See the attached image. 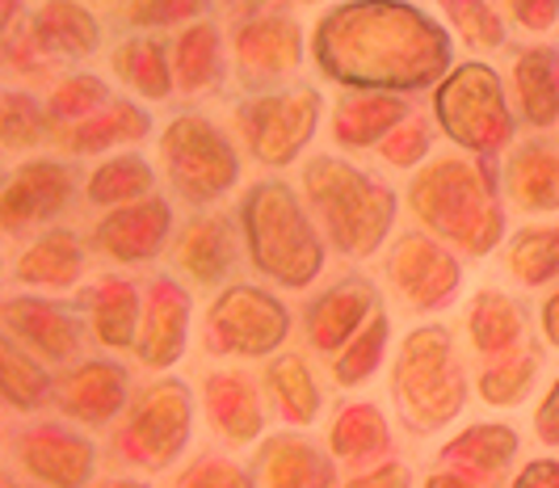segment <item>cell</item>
Returning <instances> with one entry per match:
<instances>
[{"label":"cell","mask_w":559,"mask_h":488,"mask_svg":"<svg viewBox=\"0 0 559 488\" xmlns=\"http://www.w3.org/2000/svg\"><path fill=\"white\" fill-rule=\"evenodd\" d=\"M311 56L336 85L417 93L447 81L450 34L408 0H349L320 17Z\"/></svg>","instance_id":"6da1fadb"},{"label":"cell","mask_w":559,"mask_h":488,"mask_svg":"<svg viewBox=\"0 0 559 488\" xmlns=\"http://www.w3.org/2000/svg\"><path fill=\"white\" fill-rule=\"evenodd\" d=\"M501 172L492 160H459L438 156L408 186V206L438 240L459 245L472 258H488L504 236V206H501Z\"/></svg>","instance_id":"7a4b0ae2"},{"label":"cell","mask_w":559,"mask_h":488,"mask_svg":"<svg viewBox=\"0 0 559 488\" xmlns=\"http://www.w3.org/2000/svg\"><path fill=\"white\" fill-rule=\"evenodd\" d=\"M304 199L341 258H370L395 224V190L374 172L341 156H311L304 169Z\"/></svg>","instance_id":"3957f363"},{"label":"cell","mask_w":559,"mask_h":488,"mask_svg":"<svg viewBox=\"0 0 559 488\" xmlns=\"http://www.w3.org/2000/svg\"><path fill=\"white\" fill-rule=\"evenodd\" d=\"M240 231H245L252 265L270 283L304 290L320 278L324 240H320L316 224L308 219L299 194L286 181L270 177V181L252 186L245 202H240Z\"/></svg>","instance_id":"277c9868"},{"label":"cell","mask_w":559,"mask_h":488,"mask_svg":"<svg viewBox=\"0 0 559 488\" xmlns=\"http://www.w3.org/2000/svg\"><path fill=\"white\" fill-rule=\"evenodd\" d=\"M472 383L447 324L413 329L392 367V401L413 433H438L463 413Z\"/></svg>","instance_id":"5b68a950"},{"label":"cell","mask_w":559,"mask_h":488,"mask_svg":"<svg viewBox=\"0 0 559 488\" xmlns=\"http://www.w3.org/2000/svg\"><path fill=\"white\" fill-rule=\"evenodd\" d=\"M433 122L450 144L467 147L479 160H497L513 144V115L497 68L484 59L459 63L433 93Z\"/></svg>","instance_id":"8992f818"},{"label":"cell","mask_w":559,"mask_h":488,"mask_svg":"<svg viewBox=\"0 0 559 488\" xmlns=\"http://www.w3.org/2000/svg\"><path fill=\"white\" fill-rule=\"evenodd\" d=\"M160 160L173 190L194 206L219 202L240 181V156L224 127L202 115H177L160 135Z\"/></svg>","instance_id":"52a82bcc"},{"label":"cell","mask_w":559,"mask_h":488,"mask_svg":"<svg viewBox=\"0 0 559 488\" xmlns=\"http://www.w3.org/2000/svg\"><path fill=\"white\" fill-rule=\"evenodd\" d=\"M194 433V392L186 379H152L135 392L127 426L118 433V455L140 472H165L181 460Z\"/></svg>","instance_id":"ba28073f"},{"label":"cell","mask_w":559,"mask_h":488,"mask_svg":"<svg viewBox=\"0 0 559 488\" xmlns=\"http://www.w3.org/2000/svg\"><path fill=\"white\" fill-rule=\"evenodd\" d=\"M320 110H324V97L316 85L265 88L249 102H240L236 127H240V140L265 169H286L316 140Z\"/></svg>","instance_id":"9c48e42d"},{"label":"cell","mask_w":559,"mask_h":488,"mask_svg":"<svg viewBox=\"0 0 559 488\" xmlns=\"http://www.w3.org/2000/svg\"><path fill=\"white\" fill-rule=\"evenodd\" d=\"M290 337V308L257 283H231L202 320V349L215 358H270Z\"/></svg>","instance_id":"30bf717a"},{"label":"cell","mask_w":559,"mask_h":488,"mask_svg":"<svg viewBox=\"0 0 559 488\" xmlns=\"http://www.w3.org/2000/svg\"><path fill=\"white\" fill-rule=\"evenodd\" d=\"M388 278L413 312H438L454 303V295L463 287V265L447 245L420 231H404L388 258Z\"/></svg>","instance_id":"8fae6325"},{"label":"cell","mask_w":559,"mask_h":488,"mask_svg":"<svg viewBox=\"0 0 559 488\" xmlns=\"http://www.w3.org/2000/svg\"><path fill=\"white\" fill-rule=\"evenodd\" d=\"M304 63V26L290 13H252L236 26V72L252 88L282 85Z\"/></svg>","instance_id":"7c38bea8"},{"label":"cell","mask_w":559,"mask_h":488,"mask_svg":"<svg viewBox=\"0 0 559 488\" xmlns=\"http://www.w3.org/2000/svg\"><path fill=\"white\" fill-rule=\"evenodd\" d=\"M190 312H194V299L177 278H168V274L152 278V287L143 295L140 337H135V358L147 371H168L186 358Z\"/></svg>","instance_id":"4fadbf2b"},{"label":"cell","mask_w":559,"mask_h":488,"mask_svg":"<svg viewBox=\"0 0 559 488\" xmlns=\"http://www.w3.org/2000/svg\"><path fill=\"white\" fill-rule=\"evenodd\" d=\"M379 312H383V290L362 274H349L311 299L304 329L320 354H341Z\"/></svg>","instance_id":"5bb4252c"},{"label":"cell","mask_w":559,"mask_h":488,"mask_svg":"<svg viewBox=\"0 0 559 488\" xmlns=\"http://www.w3.org/2000/svg\"><path fill=\"white\" fill-rule=\"evenodd\" d=\"M17 460L38 485L84 488L97 472V447L59 421H38L17 438Z\"/></svg>","instance_id":"9a60e30c"},{"label":"cell","mask_w":559,"mask_h":488,"mask_svg":"<svg viewBox=\"0 0 559 488\" xmlns=\"http://www.w3.org/2000/svg\"><path fill=\"white\" fill-rule=\"evenodd\" d=\"M72 169L63 160H26L22 169L9 177L4 194H0V228L9 236L51 224L59 211L72 202Z\"/></svg>","instance_id":"2e32d148"},{"label":"cell","mask_w":559,"mask_h":488,"mask_svg":"<svg viewBox=\"0 0 559 488\" xmlns=\"http://www.w3.org/2000/svg\"><path fill=\"white\" fill-rule=\"evenodd\" d=\"M168 231H173V206L168 199H140L118 206L110 215L97 219L93 228V245L118 265H143L165 253Z\"/></svg>","instance_id":"e0dca14e"},{"label":"cell","mask_w":559,"mask_h":488,"mask_svg":"<svg viewBox=\"0 0 559 488\" xmlns=\"http://www.w3.org/2000/svg\"><path fill=\"white\" fill-rule=\"evenodd\" d=\"M4 333L13 342H22L29 354L47 358V362H72L84 345L81 320L72 317L63 303L38 299V295H13L0 308Z\"/></svg>","instance_id":"ac0fdd59"},{"label":"cell","mask_w":559,"mask_h":488,"mask_svg":"<svg viewBox=\"0 0 559 488\" xmlns=\"http://www.w3.org/2000/svg\"><path fill=\"white\" fill-rule=\"evenodd\" d=\"M240 245L245 231H236V219L224 211H198L194 219L181 228L173 261L202 287H219L236 274L240 265Z\"/></svg>","instance_id":"d6986e66"},{"label":"cell","mask_w":559,"mask_h":488,"mask_svg":"<svg viewBox=\"0 0 559 488\" xmlns=\"http://www.w3.org/2000/svg\"><path fill=\"white\" fill-rule=\"evenodd\" d=\"M59 413L81 426H110L131 401V374L114 358H88L72 374H63L56 392Z\"/></svg>","instance_id":"ffe728a7"},{"label":"cell","mask_w":559,"mask_h":488,"mask_svg":"<svg viewBox=\"0 0 559 488\" xmlns=\"http://www.w3.org/2000/svg\"><path fill=\"white\" fill-rule=\"evenodd\" d=\"M257 488H336V455L308 438L278 433L252 460Z\"/></svg>","instance_id":"44dd1931"},{"label":"cell","mask_w":559,"mask_h":488,"mask_svg":"<svg viewBox=\"0 0 559 488\" xmlns=\"http://www.w3.org/2000/svg\"><path fill=\"white\" fill-rule=\"evenodd\" d=\"M202 404H206L211 426L224 433L227 442H236V447L257 442L261 430H265V404H261V392H257L252 374H245V371L206 374V383H202Z\"/></svg>","instance_id":"7402d4cb"},{"label":"cell","mask_w":559,"mask_h":488,"mask_svg":"<svg viewBox=\"0 0 559 488\" xmlns=\"http://www.w3.org/2000/svg\"><path fill=\"white\" fill-rule=\"evenodd\" d=\"M522 451V438L513 426L504 421H479V426H467L463 433H454L447 447H442V463L463 472L467 480H476L479 488L497 485L509 463L518 460Z\"/></svg>","instance_id":"603a6c76"},{"label":"cell","mask_w":559,"mask_h":488,"mask_svg":"<svg viewBox=\"0 0 559 488\" xmlns=\"http://www.w3.org/2000/svg\"><path fill=\"white\" fill-rule=\"evenodd\" d=\"M413 106L404 102V93H374V88H354L336 102V115H333V144L336 147H379L395 127L404 122Z\"/></svg>","instance_id":"cb8c5ba5"},{"label":"cell","mask_w":559,"mask_h":488,"mask_svg":"<svg viewBox=\"0 0 559 488\" xmlns=\"http://www.w3.org/2000/svg\"><path fill=\"white\" fill-rule=\"evenodd\" d=\"M26 34L51 63L56 59H84L102 47L97 17L76 0H47L43 9H34L26 22Z\"/></svg>","instance_id":"d4e9b609"},{"label":"cell","mask_w":559,"mask_h":488,"mask_svg":"<svg viewBox=\"0 0 559 488\" xmlns=\"http://www.w3.org/2000/svg\"><path fill=\"white\" fill-rule=\"evenodd\" d=\"M504 194L522 211H559V140L513 147L504 165Z\"/></svg>","instance_id":"484cf974"},{"label":"cell","mask_w":559,"mask_h":488,"mask_svg":"<svg viewBox=\"0 0 559 488\" xmlns=\"http://www.w3.org/2000/svg\"><path fill=\"white\" fill-rule=\"evenodd\" d=\"M84 274V245L72 228H51L38 236L26 253L13 265V278L22 287H43V290H68L76 287Z\"/></svg>","instance_id":"4316f807"},{"label":"cell","mask_w":559,"mask_h":488,"mask_svg":"<svg viewBox=\"0 0 559 488\" xmlns=\"http://www.w3.org/2000/svg\"><path fill=\"white\" fill-rule=\"evenodd\" d=\"M84 308H88L93 333L102 342L114 345V349H135L143 320V295L135 290L131 278H118V274L97 278L93 287L84 290Z\"/></svg>","instance_id":"83f0119b"},{"label":"cell","mask_w":559,"mask_h":488,"mask_svg":"<svg viewBox=\"0 0 559 488\" xmlns=\"http://www.w3.org/2000/svg\"><path fill=\"white\" fill-rule=\"evenodd\" d=\"M467 329H472V345L484 358H501V354H513V349H522V345L531 342V324H526L522 303L492 287L472 295Z\"/></svg>","instance_id":"f1b7e54d"},{"label":"cell","mask_w":559,"mask_h":488,"mask_svg":"<svg viewBox=\"0 0 559 488\" xmlns=\"http://www.w3.org/2000/svg\"><path fill=\"white\" fill-rule=\"evenodd\" d=\"M147 135H152V110H143L135 102H110L102 115L59 131V144L72 156H97L118 144H143Z\"/></svg>","instance_id":"f546056e"},{"label":"cell","mask_w":559,"mask_h":488,"mask_svg":"<svg viewBox=\"0 0 559 488\" xmlns=\"http://www.w3.org/2000/svg\"><path fill=\"white\" fill-rule=\"evenodd\" d=\"M513 88L518 110L531 127H556L559 122V47H526L513 59Z\"/></svg>","instance_id":"4dcf8cb0"},{"label":"cell","mask_w":559,"mask_h":488,"mask_svg":"<svg viewBox=\"0 0 559 488\" xmlns=\"http://www.w3.org/2000/svg\"><path fill=\"white\" fill-rule=\"evenodd\" d=\"M329 451L341 463H366L374 455L392 451V426L379 413V404L354 401L336 413L333 430H329Z\"/></svg>","instance_id":"1f68e13d"},{"label":"cell","mask_w":559,"mask_h":488,"mask_svg":"<svg viewBox=\"0 0 559 488\" xmlns=\"http://www.w3.org/2000/svg\"><path fill=\"white\" fill-rule=\"evenodd\" d=\"M265 396L278 408L286 426H311L320 417V383L311 379V367L299 354H278L265 371Z\"/></svg>","instance_id":"d6a6232c"},{"label":"cell","mask_w":559,"mask_h":488,"mask_svg":"<svg viewBox=\"0 0 559 488\" xmlns=\"http://www.w3.org/2000/svg\"><path fill=\"white\" fill-rule=\"evenodd\" d=\"M538 367H543V349L534 342H526L513 354H501V358H488V367L476 379L479 401L492 404V408L526 404L531 392L538 388Z\"/></svg>","instance_id":"836d02e7"},{"label":"cell","mask_w":559,"mask_h":488,"mask_svg":"<svg viewBox=\"0 0 559 488\" xmlns=\"http://www.w3.org/2000/svg\"><path fill=\"white\" fill-rule=\"evenodd\" d=\"M114 76L127 88H135L147 102H165L168 93L177 88L173 76V56H168L165 43L156 38H127L118 51H114Z\"/></svg>","instance_id":"e575fe53"},{"label":"cell","mask_w":559,"mask_h":488,"mask_svg":"<svg viewBox=\"0 0 559 488\" xmlns=\"http://www.w3.org/2000/svg\"><path fill=\"white\" fill-rule=\"evenodd\" d=\"M173 76L181 93L215 88L224 76V38L211 22H194L173 43Z\"/></svg>","instance_id":"d590c367"},{"label":"cell","mask_w":559,"mask_h":488,"mask_svg":"<svg viewBox=\"0 0 559 488\" xmlns=\"http://www.w3.org/2000/svg\"><path fill=\"white\" fill-rule=\"evenodd\" d=\"M152 190H156V169L140 152H122V156L102 160L88 172V186H84L93 206H127V202L152 199Z\"/></svg>","instance_id":"8d00e7d4"},{"label":"cell","mask_w":559,"mask_h":488,"mask_svg":"<svg viewBox=\"0 0 559 488\" xmlns=\"http://www.w3.org/2000/svg\"><path fill=\"white\" fill-rule=\"evenodd\" d=\"M0 392L4 404L29 413V408H43V404L56 396V379L43 371V362L29 354L22 342H0Z\"/></svg>","instance_id":"74e56055"},{"label":"cell","mask_w":559,"mask_h":488,"mask_svg":"<svg viewBox=\"0 0 559 488\" xmlns=\"http://www.w3.org/2000/svg\"><path fill=\"white\" fill-rule=\"evenodd\" d=\"M504 270L522 287H547L551 278H559V224H531L513 231L504 249Z\"/></svg>","instance_id":"f35d334b"},{"label":"cell","mask_w":559,"mask_h":488,"mask_svg":"<svg viewBox=\"0 0 559 488\" xmlns=\"http://www.w3.org/2000/svg\"><path fill=\"white\" fill-rule=\"evenodd\" d=\"M388 345H392V317L379 312V317L366 324L354 342L345 345L333 358V379L336 388H362L370 374L383 367L388 358Z\"/></svg>","instance_id":"ab89813d"},{"label":"cell","mask_w":559,"mask_h":488,"mask_svg":"<svg viewBox=\"0 0 559 488\" xmlns=\"http://www.w3.org/2000/svg\"><path fill=\"white\" fill-rule=\"evenodd\" d=\"M51 115L29 97L22 88H4L0 93V144L9 152H26V147H38L47 135H51Z\"/></svg>","instance_id":"60d3db41"},{"label":"cell","mask_w":559,"mask_h":488,"mask_svg":"<svg viewBox=\"0 0 559 488\" xmlns=\"http://www.w3.org/2000/svg\"><path fill=\"white\" fill-rule=\"evenodd\" d=\"M110 106V88L102 76H93V72H76V76H68V81H59L51 88V97H47V115L51 122H84V118L102 115Z\"/></svg>","instance_id":"b9f144b4"},{"label":"cell","mask_w":559,"mask_h":488,"mask_svg":"<svg viewBox=\"0 0 559 488\" xmlns=\"http://www.w3.org/2000/svg\"><path fill=\"white\" fill-rule=\"evenodd\" d=\"M438 4L467 47H479V51L504 47V17L492 9V0H438Z\"/></svg>","instance_id":"7bdbcfd3"},{"label":"cell","mask_w":559,"mask_h":488,"mask_svg":"<svg viewBox=\"0 0 559 488\" xmlns=\"http://www.w3.org/2000/svg\"><path fill=\"white\" fill-rule=\"evenodd\" d=\"M429 152H433V122L429 118H404L392 135L379 144V156L392 165V169H417L429 165Z\"/></svg>","instance_id":"ee69618b"},{"label":"cell","mask_w":559,"mask_h":488,"mask_svg":"<svg viewBox=\"0 0 559 488\" xmlns=\"http://www.w3.org/2000/svg\"><path fill=\"white\" fill-rule=\"evenodd\" d=\"M177 488H257V476H252L245 463L227 460L219 451H206V455H198L177 476Z\"/></svg>","instance_id":"f6af8a7d"},{"label":"cell","mask_w":559,"mask_h":488,"mask_svg":"<svg viewBox=\"0 0 559 488\" xmlns=\"http://www.w3.org/2000/svg\"><path fill=\"white\" fill-rule=\"evenodd\" d=\"M211 9V0H131L127 17L131 26L143 29H160V26H181V22H194Z\"/></svg>","instance_id":"bcb514c9"},{"label":"cell","mask_w":559,"mask_h":488,"mask_svg":"<svg viewBox=\"0 0 559 488\" xmlns=\"http://www.w3.org/2000/svg\"><path fill=\"white\" fill-rule=\"evenodd\" d=\"M513 22L531 34H547L559 22V0H509Z\"/></svg>","instance_id":"7dc6e473"},{"label":"cell","mask_w":559,"mask_h":488,"mask_svg":"<svg viewBox=\"0 0 559 488\" xmlns=\"http://www.w3.org/2000/svg\"><path fill=\"white\" fill-rule=\"evenodd\" d=\"M341 488H413V472L404 467V463H379V467H370L362 476H349Z\"/></svg>","instance_id":"c3c4849f"},{"label":"cell","mask_w":559,"mask_h":488,"mask_svg":"<svg viewBox=\"0 0 559 488\" xmlns=\"http://www.w3.org/2000/svg\"><path fill=\"white\" fill-rule=\"evenodd\" d=\"M534 433L547 442V447H559V379L547 388V396L534 413Z\"/></svg>","instance_id":"681fc988"},{"label":"cell","mask_w":559,"mask_h":488,"mask_svg":"<svg viewBox=\"0 0 559 488\" xmlns=\"http://www.w3.org/2000/svg\"><path fill=\"white\" fill-rule=\"evenodd\" d=\"M513 488H559V460H531L518 472Z\"/></svg>","instance_id":"f907efd6"},{"label":"cell","mask_w":559,"mask_h":488,"mask_svg":"<svg viewBox=\"0 0 559 488\" xmlns=\"http://www.w3.org/2000/svg\"><path fill=\"white\" fill-rule=\"evenodd\" d=\"M543 337L559 349V290L543 303Z\"/></svg>","instance_id":"816d5d0a"},{"label":"cell","mask_w":559,"mask_h":488,"mask_svg":"<svg viewBox=\"0 0 559 488\" xmlns=\"http://www.w3.org/2000/svg\"><path fill=\"white\" fill-rule=\"evenodd\" d=\"M425 488H479V485H476V480H467L463 472L447 467V472H433V476L425 480Z\"/></svg>","instance_id":"f5cc1de1"},{"label":"cell","mask_w":559,"mask_h":488,"mask_svg":"<svg viewBox=\"0 0 559 488\" xmlns=\"http://www.w3.org/2000/svg\"><path fill=\"white\" fill-rule=\"evenodd\" d=\"M17 13H22V0H0V26H17Z\"/></svg>","instance_id":"db71d44e"},{"label":"cell","mask_w":559,"mask_h":488,"mask_svg":"<svg viewBox=\"0 0 559 488\" xmlns=\"http://www.w3.org/2000/svg\"><path fill=\"white\" fill-rule=\"evenodd\" d=\"M102 488H152L147 480H110V485H102Z\"/></svg>","instance_id":"11a10c76"},{"label":"cell","mask_w":559,"mask_h":488,"mask_svg":"<svg viewBox=\"0 0 559 488\" xmlns=\"http://www.w3.org/2000/svg\"><path fill=\"white\" fill-rule=\"evenodd\" d=\"M299 4H324V0H299Z\"/></svg>","instance_id":"9f6ffc18"},{"label":"cell","mask_w":559,"mask_h":488,"mask_svg":"<svg viewBox=\"0 0 559 488\" xmlns=\"http://www.w3.org/2000/svg\"><path fill=\"white\" fill-rule=\"evenodd\" d=\"M252 4H261V0H252Z\"/></svg>","instance_id":"6f0895ef"}]
</instances>
